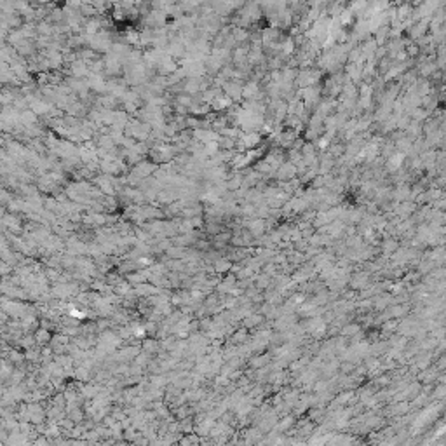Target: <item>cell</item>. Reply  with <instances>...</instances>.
<instances>
[{
	"label": "cell",
	"instance_id": "obj_1",
	"mask_svg": "<svg viewBox=\"0 0 446 446\" xmlns=\"http://www.w3.org/2000/svg\"><path fill=\"white\" fill-rule=\"evenodd\" d=\"M49 2H53V4H56V2H59V0H49Z\"/></svg>",
	"mask_w": 446,
	"mask_h": 446
}]
</instances>
